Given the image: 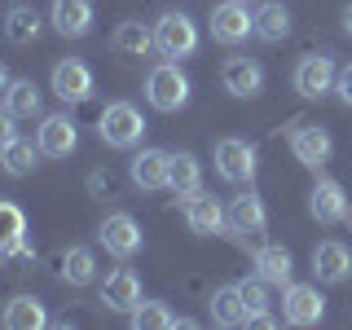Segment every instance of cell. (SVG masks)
Segmentation results:
<instances>
[{
	"label": "cell",
	"instance_id": "17",
	"mask_svg": "<svg viewBox=\"0 0 352 330\" xmlns=\"http://www.w3.org/2000/svg\"><path fill=\"white\" fill-rule=\"evenodd\" d=\"M220 84L229 97H260L264 88V66L256 58H229L220 66Z\"/></svg>",
	"mask_w": 352,
	"mask_h": 330
},
{
	"label": "cell",
	"instance_id": "35",
	"mask_svg": "<svg viewBox=\"0 0 352 330\" xmlns=\"http://www.w3.org/2000/svg\"><path fill=\"white\" fill-rule=\"evenodd\" d=\"M247 326H256V330H273V326H278V317H273L269 308H260V313H247Z\"/></svg>",
	"mask_w": 352,
	"mask_h": 330
},
{
	"label": "cell",
	"instance_id": "28",
	"mask_svg": "<svg viewBox=\"0 0 352 330\" xmlns=\"http://www.w3.org/2000/svg\"><path fill=\"white\" fill-rule=\"evenodd\" d=\"M212 322L216 326H247V304H242L238 282L234 286H216L212 291Z\"/></svg>",
	"mask_w": 352,
	"mask_h": 330
},
{
	"label": "cell",
	"instance_id": "30",
	"mask_svg": "<svg viewBox=\"0 0 352 330\" xmlns=\"http://www.w3.org/2000/svg\"><path fill=\"white\" fill-rule=\"evenodd\" d=\"M5 110L14 119H40V88L36 80H14L5 88Z\"/></svg>",
	"mask_w": 352,
	"mask_h": 330
},
{
	"label": "cell",
	"instance_id": "31",
	"mask_svg": "<svg viewBox=\"0 0 352 330\" xmlns=\"http://www.w3.org/2000/svg\"><path fill=\"white\" fill-rule=\"evenodd\" d=\"M128 317H132V326H137V330H168V326H176L172 308L163 304V300H141Z\"/></svg>",
	"mask_w": 352,
	"mask_h": 330
},
{
	"label": "cell",
	"instance_id": "2",
	"mask_svg": "<svg viewBox=\"0 0 352 330\" xmlns=\"http://www.w3.org/2000/svg\"><path fill=\"white\" fill-rule=\"evenodd\" d=\"M198 49V22L185 9H168L154 22V53H163L168 62H181Z\"/></svg>",
	"mask_w": 352,
	"mask_h": 330
},
{
	"label": "cell",
	"instance_id": "18",
	"mask_svg": "<svg viewBox=\"0 0 352 330\" xmlns=\"http://www.w3.org/2000/svg\"><path fill=\"white\" fill-rule=\"evenodd\" d=\"M168 159H172L168 150H154V146L132 154V163H128L132 185L137 190H168Z\"/></svg>",
	"mask_w": 352,
	"mask_h": 330
},
{
	"label": "cell",
	"instance_id": "38",
	"mask_svg": "<svg viewBox=\"0 0 352 330\" xmlns=\"http://www.w3.org/2000/svg\"><path fill=\"white\" fill-rule=\"evenodd\" d=\"M344 31H348V36H352V5L344 9Z\"/></svg>",
	"mask_w": 352,
	"mask_h": 330
},
{
	"label": "cell",
	"instance_id": "9",
	"mask_svg": "<svg viewBox=\"0 0 352 330\" xmlns=\"http://www.w3.org/2000/svg\"><path fill=\"white\" fill-rule=\"evenodd\" d=\"M247 36H256V14H247V0H220L212 9V40L242 44Z\"/></svg>",
	"mask_w": 352,
	"mask_h": 330
},
{
	"label": "cell",
	"instance_id": "11",
	"mask_svg": "<svg viewBox=\"0 0 352 330\" xmlns=\"http://www.w3.org/2000/svg\"><path fill=\"white\" fill-rule=\"evenodd\" d=\"M291 154L304 163V168H326L330 163V154H335V137L322 128V124H304V128H295L291 132Z\"/></svg>",
	"mask_w": 352,
	"mask_h": 330
},
{
	"label": "cell",
	"instance_id": "3",
	"mask_svg": "<svg viewBox=\"0 0 352 330\" xmlns=\"http://www.w3.org/2000/svg\"><path fill=\"white\" fill-rule=\"evenodd\" d=\"M97 132H102L106 146L132 150V146H141V137H146V115H141L132 102H110L102 115H97Z\"/></svg>",
	"mask_w": 352,
	"mask_h": 330
},
{
	"label": "cell",
	"instance_id": "20",
	"mask_svg": "<svg viewBox=\"0 0 352 330\" xmlns=\"http://www.w3.org/2000/svg\"><path fill=\"white\" fill-rule=\"evenodd\" d=\"M225 212H229V229H234V234H264V225H269V212H264L260 194H251V190L229 198Z\"/></svg>",
	"mask_w": 352,
	"mask_h": 330
},
{
	"label": "cell",
	"instance_id": "14",
	"mask_svg": "<svg viewBox=\"0 0 352 330\" xmlns=\"http://www.w3.org/2000/svg\"><path fill=\"white\" fill-rule=\"evenodd\" d=\"M313 273H317V282H326V286L348 282L352 278V251L344 242H335V238L317 242L313 247Z\"/></svg>",
	"mask_w": 352,
	"mask_h": 330
},
{
	"label": "cell",
	"instance_id": "22",
	"mask_svg": "<svg viewBox=\"0 0 352 330\" xmlns=\"http://www.w3.org/2000/svg\"><path fill=\"white\" fill-rule=\"evenodd\" d=\"M110 44H115L119 58H150V53H154V27L128 18V22H119V27H115Z\"/></svg>",
	"mask_w": 352,
	"mask_h": 330
},
{
	"label": "cell",
	"instance_id": "21",
	"mask_svg": "<svg viewBox=\"0 0 352 330\" xmlns=\"http://www.w3.org/2000/svg\"><path fill=\"white\" fill-rule=\"evenodd\" d=\"M168 190L181 198V203H185L190 194L203 190V163H198L190 150H176L172 159H168Z\"/></svg>",
	"mask_w": 352,
	"mask_h": 330
},
{
	"label": "cell",
	"instance_id": "23",
	"mask_svg": "<svg viewBox=\"0 0 352 330\" xmlns=\"http://www.w3.org/2000/svg\"><path fill=\"white\" fill-rule=\"evenodd\" d=\"M0 326L5 330H40V326H49V313H44V304L36 295H14L5 304V313H0Z\"/></svg>",
	"mask_w": 352,
	"mask_h": 330
},
{
	"label": "cell",
	"instance_id": "7",
	"mask_svg": "<svg viewBox=\"0 0 352 330\" xmlns=\"http://www.w3.org/2000/svg\"><path fill=\"white\" fill-rule=\"evenodd\" d=\"M282 317L291 326H317L326 317V295L308 282H291L282 291Z\"/></svg>",
	"mask_w": 352,
	"mask_h": 330
},
{
	"label": "cell",
	"instance_id": "12",
	"mask_svg": "<svg viewBox=\"0 0 352 330\" xmlns=\"http://www.w3.org/2000/svg\"><path fill=\"white\" fill-rule=\"evenodd\" d=\"M49 84H53V93H58L66 106L93 97V71H88V62H80V58H62L58 66H53Z\"/></svg>",
	"mask_w": 352,
	"mask_h": 330
},
{
	"label": "cell",
	"instance_id": "37",
	"mask_svg": "<svg viewBox=\"0 0 352 330\" xmlns=\"http://www.w3.org/2000/svg\"><path fill=\"white\" fill-rule=\"evenodd\" d=\"M9 84H14V75H9V66L0 62V97H5V88H9Z\"/></svg>",
	"mask_w": 352,
	"mask_h": 330
},
{
	"label": "cell",
	"instance_id": "36",
	"mask_svg": "<svg viewBox=\"0 0 352 330\" xmlns=\"http://www.w3.org/2000/svg\"><path fill=\"white\" fill-rule=\"evenodd\" d=\"M88 185H93V190L102 194V190H110V176H102V172H93V181H88Z\"/></svg>",
	"mask_w": 352,
	"mask_h": 330
},
{
	"label": "cell",
	"instance_id": "19",
	"mask_svg": "<svg viewBox=\"0 0 352 330\" xmlns=\"http://www.w3.org/2000/svg\"><path fill=\"white\" fill-rule=\"evenodd\" d=\"M102 304L110 313H132V308L141 304V278L132 269H115L102 282Z\"/></svg>",
	"mask_w": 352,
	"mask_h": 330
},
{
	"label": "cell",
	"instance_id": "25",
	"mask_svg": "<svg viewBox=\"0 0 352 330\" xmlns=\"http://www.w3.org/2000/svg\"><path fill=\"white\" fill-rule=\"evenodd\" d=\"M40 31H44V18H40L36 5H14L5 14V40L18 44V49H22V44H36Z\"/></svg>",
	"mask_w": 352,
	"mask_h": 330
},
{
	"label": "cell",
	"instance_id": "24",
	"mask_svg": "<svg viewBox=\"0 0 352 330\" xmlns=\"http://www.w3.org/2000/svg\"><path fill=\"white\" fill-rule=\"evenodd\" d=\"M256 273L269 286H291V273H295V260H291V251L286 247H278V242H269V247H260L256 251Z\"/></svg>",
	"mask_w": 352,
	"mask_h": 330
},
{
	"label": "cell",
	"instance_id": "8",
	"mask_svg": "<svg viewBox=\"0 0 352 330\" xmlns=\"http://www.w3.org/2000/svg\"><path fill=\"white\" fill-rule=\"evenodd\" d=\"M36 146L44 159H71L75 146H80V128H75L71 115H44L36 128Z\"/></svg>",
	"mask_w": 352,
	"mask_h": 330
},
{
	"label": "cell",
	"instance_id": "16",
	"mask_svg": "<svg viewBox=\"0 0 352 330\" xmlns=\"http://www.w3.org/2000/svg\"><path fill=\"white\" fill-rule=\"evenodd\" d=\"M49 22L53 31L66 40H80L93 31V0H53L49 5Z\"/></svg>",
	"mask_w": 352,
	"mask_h": 330
},
{
	"label": "cell",
	"instance_id": "15",
	"mask_svg": "<svg viewBox=\"0 0 352 330\" xmlns=\"http://www.w3.org/2000/svg\"><path fill=\"white\" fill-rule=\"evenodd\" d=\"M31 256L27 247V212L9 198H0V260H18Z\"/></svg>",
	"mask_w": 352,
	"mask_h": 330
},
{
	"label": "cell",
	"instance_id": "33",
	"mask_svg": "<svg viewBox=\"0 0 352 330\" xmlns=\"http://www.w3.org/2000/svg\"><path fill=\"white\" fill-rule=\"evenodd\" d=\"M335 93H339V102L344 106H352V62L339 71V80H335Z\"/></svg>",
	"mask_w": 352,
	"mask_h": 330
},
{
	"label": "cell",
	"instance_id": "32",
	"mask_svg": "<svg viewBox=\"0 0 352 330\" xmlns=\"http://www.w3.org/2000/svg\"><path fill=\"white\" fill-rule=\"evenodd\" d=\"M238 291H242V304H247V313H260V308H269V282L260 278H247V282H238Z\"/></svg>",
	"mask_w": 352,
	"mask_h": 330
},
{
	"label": "cell",
	"instance_id": "4",
	"mask_svg": "<svg viewBox=\"0 0 352 330\" xmlns=\"http://www.w3.org/2000/svg\"><path fill=\"white\" fill-rule=\"evenodd\" d=\"M335 80H339V71H335V58H330V53H308V58H300V66H295V75H291L295 93L308 97V102L335 93Z\"/></svg>",
	"mask_w": 352,
	"mask_h": 330
},
{
	"label": "cell",
	"instance_id": "29",
	"mask_svg": "<svg viewBox=\"0 0 352 330\" xmlns=\"http://www.w3.org/2000/svg\"><path fill=\"white\" fill-rule=\"evenodd\" d=\"M256 36L264 44H278L291 36V9L278 5V0H264L260 5V14H256Z\"/></svg>",
	"mask_w": 352,
	"mask_h": 330
},
{
	"label": "cell",
	"instance_id": "34",
	"mask_svg": "<svg viewBox=\"0 0 352 330\" xmlns=\"http://www.w3.org/2000/svg\"><path fill=\"white\" fill-rule=\"evenodd\" d=\"M14 124H18V119H14V115H9V110H5V106H0V150H5V146H9V141H14V137H18V128H14Z\"/></svg>",
	"mask_w": 352,
	"mask_h": 330
},
{
	"label": "cell",
	"instance_id": "13",
	"mask_svg": "<svg viewBox=\"0 0 352 330\" xmlns=\"http://www.w3.org/2000/svg\"><path fill=\"white\" fill-rule=\"evenodd\" d=\"M308 212H313L322 225H344L352 216V203H348V190L339 181H317L313 194H308Z\"/></svg>",
	"mask_w": 352,
	"mask_h": 330
},
{
	"label": "cell",
	"instance_id": "26",
	"mask_svg": "<svg viewBox=\"0 0 352 330\" xmlns=\"http://www.w3.org/2000/svg\"><path fill=\"white\" fill-rule=\"evenodd\" d=\"M58 278L66 286H88L97 278V256L88 247H66L58 256Z\"/></svg>",
	"mask_w": 352,
	"mask_h": 330
},
{
	"label": "cell",
	"instance_id": "27",
	"mask_svg": "<svg viewBox=\"0 0 352 330\" xmlns=\"http://www.w3.org/2000/svg\"><path fill=\"white\" fill-rule=\"evenodd\" d=\"M40 159H44L40 146H36V141H27V137H14L5 150H0V168H5V176H31Z\"/></svg>",
	"mask_w": 352,
	"mask_h": 330
},
{
	"label": "cell",
	"instance_id": "1",
	"mask_svg": "<svg viewBox=\"0 0 352 330\" xmlns=\"http://www.w3.org/2000/svg\"><path fill=\"white\" fill-rule=\"evenodd\" d=\"M190 75L181 71L176 62H159L154 71L146 75V102L154 110H163V115H176V110L190 106Z\"/></svg>",
	"mask_w": 352,
	"mask_h": 330
},
{
	"label": "cell",
	"instance_id": "10",
	"mask_svg": "<svg viewBox=\"0 0 352 330\" xmlns=\"http://www.w3.org/2000/svg\"><path fill=\"white\" fill-rule=\"evenodd\" d=\"M181 212H185V225H190V234H198V238H212V234H225V225H229V212L216 203L212 194H190L181 203Z\"/></svg>",
	"mask_w": 352,
	"mask_h": 330
},
{
	"label": "cell",
	"instance_id": "6",
	"mask_svg": "<svg viewBox=\"0 0 352 330\" xmlns=\"http://www.w3.org/2000/svg\"><path fill=\"white\" fill-rule=\"evenodd\" d=\"M97 238H102V247H106L115 260H132L141 247H146V234H141V225H137L128 212H110V216L102 220V229H97Z\"/></svg>",
	"mask_w": 352,
	"mask_h": 330
},
{
	"label": "cell",
	"instance_id": "5",
	"mask_svg": "<svg viewBox=\"0 0 352 330\" xmlns=\"http://www.w3.org/2000/svg\"><path fill=\"white\" fill-rule=\"evenodd\" d=\"M212 163H216L220 181H229V185H251V181H256V150H251L242 137H225V141H216Z\"/></svg>",
	"mask_w": 352,
	"mask_h": 330
}]
</instances>
